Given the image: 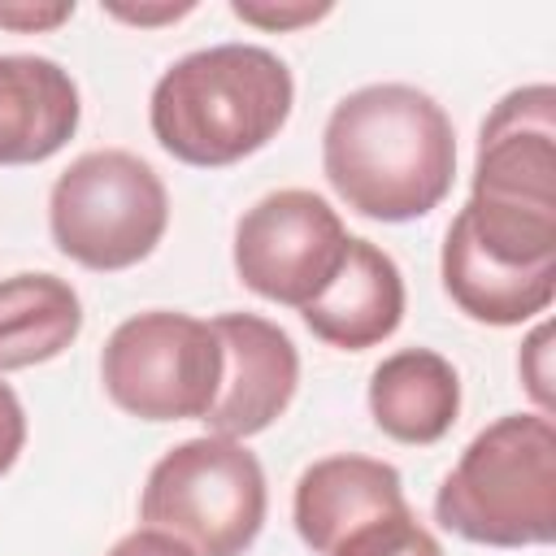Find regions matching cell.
Listing matches in <instances>:
<instances>
[{"label": "cell", "mask_w": 556, "mask_h": 556, "mask_svg": "<svg viewBox=\"0 0 556 556\" xmlns=\"http://www.w3.org/2000/svg\"><path fill=\"white\" fill-rule=\"evenodd\" d=\"M321 169L352 213L391 226L417 222L452 191V117L413 83L356 87L326 117Z\"/></svg>", "instance_id": "cell-1"}, {"label": "cell", "mask_w": 556, "mask_h": 556, "mask_svg": "<svg viewBox=\"0 0 556 556\" xmlns=\"http://www.w3.org/2000/svg\"><path fill=\"white\" fill-rule=\"evenodd\" d=\"M295 78L261 43H213L178 56L152 87L156 143L195 169H222L261 152L291 117Z\"/></svg>", "instance_id": "cell-2"}, {"label": "cell", "mask_w": 556, "mask_h": 556, "mask_svg": "<svg viewBox=\"0 0 556 556\" xmlns=\"http://www.w3.org/2000/svg\"><path fill=\"white\" fill-rule=\"evenodd\" d=\"M469 239L504 265H556V91H508L482 122L469 204L456 213Z\"/></svg>", "instance_id": "cell-3"}, {"label": "cell", "mask_w": 556, "mask_h": 556, "mask_svg": "<svg viewBox=\"0 0 556 556\" xmlns=\"http://www.w3.org/2000/svg\"><path fill=\"white\" fill-rule=\"evenodd\" d=\"M434 521L482 547H547L556 539V426L508 413L478 430L434 491Z\"/></svg>", "instance_id": "cell-4"}, {"label": "cell", "mask_w": 556, "mask_h": 556, "mask_svg": "<svg viewBox=\"0 0 556 556\" xmlns=\"http://www.w3.org/2000/svg\"><path fill=\"white\" fill-rule=\"evenodd\" d=\"M269 491L256 452L200 434L169 447L143 482L139 521L174 534L195 556H243L265 526Z\"/></svg>", "instance_id": "cell-5"}, {"label": "cell", "mask_w": 556, "mask_h": 556, "mask_svg": "<svg viewBox=\"0 0 556 556\" xmlns=\"http://www.w3.org/2000/svg\"><path fill=\"white\" fill-rule=\"evenodd\" d=\"M165 226V182L126 148L83 152L48 195V230L56 252L96 274H117L148 261Z\"/></svg>", "instance_id": "cell-6"}, {"label": "cell", "mask_w": 556, "mask_h": 556, "mask_svg": "<svg viewBox=\"0 0 556 556\" xmlns=\"http://www.w3.org/2000/svg\"><path fill=\"white\" fill-rule=\"evenodd\" d=\"M104 395L139 421H204L222 382L213 321L174 308L126 317L100 352Z\"/></svg>", "instance_id": "cell-7"}, {"label": "cell", "mask_w": 556, "mask_h": 556, "mask_svg": "<svg viewBox=\"0 0 556 556\" xmlns=\"http://www.w3.org/2000/svg\"><path fill=\"white\" fill-rule=\"evenodd\" d=\"M348 239L343 217L317 191L282 187L235 222V274L252 295L304 308L339 274Z\"/></svg>", "instance_id": "cell-8"}, {"label": "cell", "mask_w": 556, "mask_h": 556, "mask_svg": "<svg viewBox=\"0 0 556 556\" xmlns=\"http://www.w3.org/2000/svg\"><path fill=\"white\" fill-rule=\"evenodd\" d=\"M213 334L222 343V382L204 426L208 434L243 443L291 408L300 387V352L282 326L256 313H222L213 317Z\"/></svg>", "instance_id": "cell-9"}, {"label": "cell", "mask_w": 556, "mask_h": 556, "mask_svg": "<svg viewBox=\"0 0 556 556\" xmlns=\"http://www.w3.org/2000/svg\"><path fill=\"white\" fill-rule=\"evenodd\" d=\"M400 508H404L400 469L387 460H374V456H356V452L313 460L300 473L295 500H291L295 534L317 556H330L352 530H361L387 513H400Z\"/></svg>", "instance_id": "cell-10"}, {"label": "cell", "mask_w": 556, "mask_h": 556, "mask_svg": "<svg viewBox=\"0 0 556 556\" xmlns=\"http://www.w3.org/2000/svg\"><path fill=\"white\" fill-rule=\"evenodd\" d=\"M300 317L330 348H378L404 321V274L378 243L352 235L339 274L321 287L313 304L300 308Z\"/></svg>", "instance_id": "cell-11"}, {"label": "cell", "mask_w": 556, "mask_h": 556, "mask_svg": "<svg viewBox=\"0 0 556 556\" xmlns=\"http://www.w3.org/2000/svg\"><path fill=\"white\" fill-rule=\"evenodd\" d=\"M83 104L52 56L0 52V165H39L78 130Z\"/></svg>", "instance_id": "cell-12"}, {"label": "cell", "mask_w": 556, "mask_h": 556, "mask_svg": "<svg viewBox=\"0 0 556 556\" xmlns=\"http://www.w3.org/2000/svg\"><path fill=\"white\" fill-rule=\"evenodd\" d=\"M460 413V378L447 356L430 348H400L382 356L369 374V417L374 426L408 447L439 443Z\"/></svg>", "instance_id": "cell-13"}, {"label": "cell", "mask_w": 556, "mask_h": 556, "mask_svg": "<svg viewBox=\"0 0 556 556\" xmlns=\"http://www.w3.org/2000/svg\"><path fill=\"white\" fill-rule=\"evenodd\" d=\"M439 274H443V291L452 295V304L482 326H521L547 313L556 295V265H534V269L504 265L469 239L460 217H452L443 235Z\"/></svg>", "instance_id": "cell-14"}, {"label": "cell", "mask_w": 556, "mask_h": 556, "mask_svg": "<svg viewBox=\"0 0 556 556\" xmlns=\"http://www.w3.org/2000/svg\"><path fill=\"white\" fill-rule=\"evenodd\" d=\"M83 330V300L56 274L0 278V374L61 356Z\"/></svg>", "instance_id": "cell-15"}, {"label": "cell", "mask_w": 556, "mask_h": 556, "mask_svg": "<svg viewBox=\"0 0 556 556\" xmlns=\"http://www.w3.org/2000/svg\"><path fill=\"white\" fill-rule=\"evenodd\" d=\"M330 556H443V547L404 504L400 513H387V517L352 530Z\"/></svg>", "instance_id": "cell-16"}, {"label": "cell", "mask_w": 556, "mask_h": 556, "mask_svg": "<svg viewBox=\"0 0 556 556\" xmlns=\"http://www.w3.org/2000/svg\"><path fill=\"white\" fill-rule=\"evenodd\" d=\"M230 13L239 22H252L261 30H295L313 26L330 13V4H269V0H230Z\"/></svg>", "instance_id": "cell-17"}, {"label": "cell", "mask_w": 556, "mask_h": 556, "mask_svg": "<svg viewBox=\"0 0 556 556\" xmlns=\"http://www.w3.org/2000/svg\"><path fill=\"white\" fill-rule=\"evenodd\" d=\"M547 339H552V326L543 321V326H534V334L526 339V348H521V356H517V369H521V382L530 387V395L539 400V413L547 417L552 413V369H547V356H552V348H547Z\"/></svg>", "instance_id": "cell-18"}, {"label": "cell", "mask_w": 556, "mask_h": 556, "mask_svg": "<svg viewBox=\"0 0 556 556\" xmlns=\"http://www.w3.org/2000/svg\"><path fill=\"white\" fill-rule=\"evenodd\" d=\"M26 447V413H22V400L9 382H0V478L17 465Z\"/></svg>", "instance_id": "cell-19"}, {"label": "cell", "mask_w": 556, "mask_h": 556, "mask_svg": "<svg viewBox=\"0 0 556 556\" xmlns=\"http://www.w3.org/2000/svg\"><path fill=\"white\" fill-rule=\"evenodd\" d=\"M109 556H195V552H191L187 543H178L174 534H165V530L139 526V530L122 534V539L109 547Z\"/></svg>", "instance_id": "cell-20"}, {"label": "cell", "mask_w": 556, "mask_h": 556, "mask_svg": "<svg viewBox=\"0 0 556 556\" xmlns=\"http://www.w3.org/2000/svg\"><path fill=\"white\" fill-rule=\"evenodd\" d=\"M74 17V4H0V26L9 30H52Z\"/></svg>", "instance_id": "cell-21"}, {"label": "cell", "mask_w": 556, "mask_h": 556, "mask_svg": "<svg viewBox=\"0 0 556 556\" xmlns=\"http://www.w3.org/2000/svg\"><path fill=\"white\" fill-rule=\"evenodd\" d=\"M195 4L191 0H182V4H156V9H126V4H109V13L113 17H122V22H139V26H156V22H174V17H182V13H191Z\"/></svg>", "instance_id": "cell-22"}]
</instances>
